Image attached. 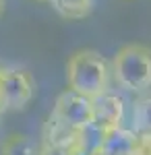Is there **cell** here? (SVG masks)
<instances>
[{"label": "cell", "mask_w": 151, "mask_h": 155, "mask_svg": "<svg viewBox=\"0 0 151 155\" xmlns=\"http://www.w3.org/2000/svg\"><path fill=\"white\" fill-rule=\"evenodd\" d=\"M110 66L106 58L95 50H79L69 58L66 64V81L69 89L85 97H95L108 93Z\"/></svg>", "instance_id": "6da1fadb"}, {"label": "cell", "mask_w": 151, "mask_h": 155, "mask_svg": "<svg viewBox=\"0 0 151 155\" xmlns=\"http://www.w3.org/2000/svg\"><path fill=\"white\" fill-rule=\"evenodd\" d=\"M112 72L116 83L130 93H141L151 87V48L130 44L118 50Z\"/></svg>", "instance_id": "7a4b0ae2"}, {"label": "cell", "mask_w": 151, "mask_h": 155, "mask_svg": "<svg viewBox=\"0 0 151 155\" xmlns=\"http://www.w3.org/2000/svg\"><path fill=\"white\" fill-rule=\"evenodd\" d=\"M33 79L25 68H0V104L4 112L23 110L33 97Z\"/></svg>", "instance_id": "3957f363"}, {"label": "cell", "mask_w": 151, "mask_h": 155, "mask_svg": "<svg viewBox=\"0 0 151 155\" xmlns=\"http://www.w3.org/2000/svg\"><path fill=\"white\" fill-rule=\"evenodd\" d=\"M52 116L60 118L62 122H66L70 126L81 128L93 118V99L81 95L72 89H66L64 93L58 95L54 110H52Z\"/></svg>", "instance_id": "277c9868"}, {"label": "cell", "mask_w": 151, "mask_h": 155, "mask_svg": "<svg viewBox=\"0 0 151 155\" xmlns=\"http://www.w3.org/2000/svg\"><path fill=\"white\" fill-rule=\"evenodd\" d=\"M79 137H81V128L70 126L60 118L52 116L44 124V145L50 147H60V149H69V151H77L79 149Z\"/></svg>", "instance_id": "5b68a950"}, {"label": "cell", "mask_w": 151, "mask_h": 155, "mask_svg": "<svg viewBox=\"0 0 151 155\" xmlns=\"http://www.w3.org/2000/svg\"><path fill=\"white\" fill-rule=\"evenodd\" d=\"M139 134L130 128L118 126L108 130L99 151L93 155H137L139 153Z\"/></svg>", "instance_id": "8992f818"}, {"label": "cell", "mask_w": 151, "mask_h": 155, "mask_svg": "<svg viewBox=\"0 0 151 155\" xmlns=\"http://www.w3.org/2000/svg\"><path fill=\"white\" fill-rule=\"evenodd\" d=\"M122 118H124V106L122 99L112 93H104V95L93 99V122H97L99 126H104L106 130H112L122 126Z\"/></svg>", "instance_id": "52a82bcc"}, {"label": "cell", "mask_w": 151, "mask_h": 155, "mask_svg": "<svg viewBox=\"0 0 151 155\" xmlns=\"http://www.w3.org/2000/svg\"><path fill=\"white\" fill-rule=\"evenodd\" d=\"M106 134H108V130H106L104 126H99L97 122L89 120L85 126H81L79 149H81V151H87V153H97L99 147H102V143H104Z\"/></svg>", "instance_id": "ba28073f"}, {"label": "cell", "mask_w": 151, "mask_h": 155, "mask_svg": "<svg viewBox=\"0 0 151 155\" xmlns=\"http://www.w3.org/2000/svg\"><path fill=\"white\" fill-rule=\"evenodd\" d=\"M39 149L35 147L31 137L27 134H11L2 147H0V155H37Z\"/></svg>", "instance_id": "9c48e42d"}, {"label": "cell", "mask_w": 151, "mask_h": 155, "mask_svg": "<svg viewBox=\"0 0 151 155\" xmlns=\"http://www.w3.org/2000/svg\"><path fill=\"white\" fill-rule=\"evenodd\" d=\"M50 4L64 19H83L91 11V0H52Z\"/></svg>", "instance_id": "30bf717a"}, {"label": "cell", "mask_w": 151, "mask_h": 155, "mask_svg": "<svg viewBox=\"0 0 151 155\" xmlns=\"http://www.w3.org/2000/svg\"><path fill=\"white\" fill-rule=\"evenodd\" d=\"M133 130L137 134H151V97L137 101L133 110Z\"/></svg>", "instance_id": "8fae6325"}, {"label": "cell", "mask_w": 151, "mask_h": 155, "mask_svg": "<svg viewBox=\"0 0 151 155\" xmlns=\"http://www.w3.org/2000/svg\"><path fill=\"white\" fill-rule=\"evenodd\" d=\"M37 155H75V151H69V149H60V147H50V145H44L39 147V153Z\"/></svg>", "instance_id": "7c38bea8"}, {"label": "cell", "mask_w": 151, "mask_h": 155, "mask_svg": "<svg viewBox=\"0 0 151 155\" xmlns=\"http://www.w3.org/2000/svg\"><path fill=\"white\" fill-rule=\"evenodd\" d=\"M139 155H151V134H139Z\"/></svg>", "instance_id": "4fadbf2b"}, {"label": "cell", "mask_w": 151, "mask_h": 155, "mask_svg": "<svg viewBox=\"0 0 151 155\" xmlns=\"http://www.w3.org/2000/svg\"><path fill=\"white\" fill-rule=\"evenodd\" d=\"M75 155H93V153H87V151H81V149H77V151H75Z\"/></svg>", "instance_id": "5bb4252c"}, {"label": "cell", "mask_w": 151, "mask_h": 155, "mask_svg": "<svg viewBox=\"0 0 151 155\" xmlns=\"http://www.w3.org/2000/svg\"><path fill=\"white\" fill-rule=\"evenodd\" d=\"M37 2H52V0H37Z\"/></svg>", "instance_id": "9a60e30c"}, {"label": "cell", "mask_w": 151, "mask_h": 155, "mask_svg": "<svg viewBox=\"0 0 151 155\" xmlns=\"http://www.w3.org/2000/svg\"><path fill=\"white\" fill-rule=\"evenodd\" d=\"M2 112H4V110H2V104H0V114H2Z\"/></svg>", "instance_id": "2e32d148"}, {"label": "cell", "mask_w": 151, "mask_h": 155, "mask_svg": "<svg viewBox=\"0 0 151 155\" xmlns=\"http://www.w3.org/2000/svg\"><path fill=\"white\" fill-rule=\"evenodd\" d=\"M0 11H2V0H0Z\"/></svg>", "instance_id": "e0dca14e"}, {"label": "cell", "mask_w": 151, "mask_h": 155, "mask_svg": "<svg viewBox=\"0 0 151 155\" xmlns=\"http://www.w3.org/2000/svg\"><path fill=\"white\" fill-rule=\"evenodd\" d=\"M137 155H139V153H137Z\"/></svg>", "instance_id": "ac0fdd59"}]
</instances>
